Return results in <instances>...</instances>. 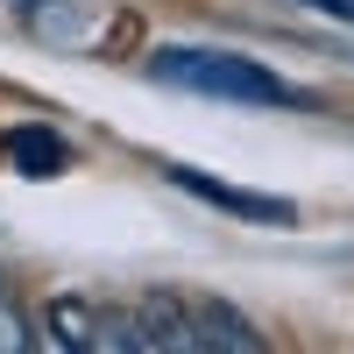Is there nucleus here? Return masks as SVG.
<instances>
[{"mask_svg":"<svg viewBox=\"0 0 354 354\" xmlns=\"http://www.w3.org/2000/svg\"><path fill=\"white\" fill-rule=\"evenodd\" d=\"M15 163H28V170H57V163H64V142H50L43 128H21V135H15Z\"/></svg>","mask_w":354,"mask_h":354,"instance_id":"obj_3","label":"nucleus"},{"mask_svg":"<svg viewBox=\"0 0 354 354\" xmlns=\"http://www.w3.org/2000/svg\"><path fill=\"white\" fill-rule=\"evenodd\" d=\"M149 71L163 85H185V93H205V100H262V106H283L290 85L255 64V57H234V50H205V43H170L149 57Z\"/></svg>","mask_w":354,"mask_h":354,"instance_id":"obj_1","label":"nucleus"},{"mask_svg":"<svg viewBox=\"0 0 354 354\" xmlns=\"http://www.w3.org/2000/svg\"><path fill=\"white\" fill-rule=\"evenodd\" d=\"M305 8H326L333 21H347V28H354V0H305Z\"/></svg>","mask_w":354,"mask_h":354,"instance_id":"obj_5","label":"nucleus"},{"mask_svg":"<svg viewBox=\"0 0 354 354\" xmlns=\"http://www.w3.org/2000/svg\"><path fill=\"white\" fill-rule=\"evenodd\" d=\"M170 177H177L192 198H213V205H227V213H248V220H290V205H277V198H248V192H227L220 177H198V170H170Z\"/></svg>","mask_w":354,"mask_h":354,"instance_id":"obj_2","label":"nucleus"},{"mask_svg":"<svg viewBox=\"0 0 354 354\" xmlns=\"http://www.w3.org/2000/svg\"><path fill=\"white\" fill-rule=\"evenodd\" d=\"M15 347H28V319L15 312L8 290H0V354H15Z\"/></svg>","mask_w":354,"mask_h":354,"instance_id":"obj_4","label":"nucleus"}]
</instances>
